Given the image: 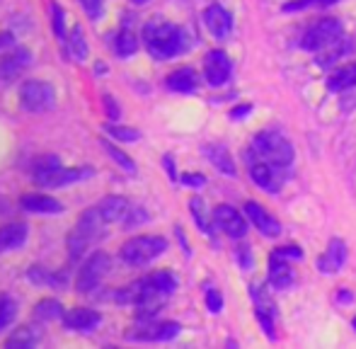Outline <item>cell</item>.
I'll return each mask as SVG.
<instances>
[{"instance_id": "cell-1", "label": "cell", "mask_w": 356, "mask_h": 349, "mask_svg": "<svg viewBox=\"0 0 356 349\" xmlns=\"http://www.w3.org/2000/svg\"><path fill=\"white\" fill-rule=\"evenodd\" d=\"M177 289V279L168 272V269H160V272H153L150 277L141 279L136 282L131 289H127L124 293V301H131L136 303V308L141 313L138 316L145 318V316H155L158 308L165 303V298Z\"/></svg>"}, {"instance_id": "cell-2", "label": "cell", "mask_w": 356, "mask_h": 349, "mask_svg": "<svg viewBox=\"0 0 356 349\" xmlns=\"http://www.w3.org/2000/svg\"><path fill=\"white\" fill-rule=\"evenodd\" d=\"M143 39H145V49L153 58L158 61H168V58L177 56L187 49V39H184V32L177 27V24L170 22H155L145 24L143 27Z\"/></svg>"}, {"instance_id": "cell-3", "label": "cell", "mask_w": 356, "mask_h": 349, "mask_svg": "<svg viewBox=\"0 0 356 349\" xmlns=\"http://www.w3.org/2000/svg\"><path fill=\"white\" fill-rule=\"evenodd\" d=\"M104 226H107V221L102 218L97 206L88 209V211L80 216L78 226H75L71 231V236H68V255H71L73 262H78L80 257L104 236Z\"/></svg>"}, {"instance_id": "cell-4", "label": "cell", "mask_w": 356, "mask_h": 349, "mask_svg": "<svg viewBox=\"0 0 356 349\" xmlns=\"http://www.w3.org/2000/svg\"><path fill=\"white\" fill-rule=\"evenodd\" d=\"M250 156L259 158V161L277 163L282 168H289L293 163V148L286 141L282 133L277 131H262L252 138V148H250Z\"/></svg>"}, {"instance_id": "cell-5", "label": "cell", "mask_w": 356, "mask_h": 349, "mask_svg": "<svg viewBox=\"0 0 356 349\" xmlns=\"http://www.w3.org/2000/svg\"><path fill=\"white\" fill-rule=\"evenodd\" d=\"M168 250V241L160 236H136L122 245V260L134 267H143V264L153 262Z\"/></svg>"}, {"instance_id": "cell-6", "label": "cell", "mask_w": 356, "mask_h": 349, "mask_svg": "<svg viewBox=\"0 0 356 349\" xmlns=\"http://www.w3.org/2000/svg\"><path fill=\"white\" fill-rule=\"evenodd\" d=\"M293 260H303V250L296 245H286V247H277L269 257V284L274 289H289L291 284L296 282V272L291 269V262Z\"/></svg>"}, {"instance_id": "cell-7", "label": "cell", "mask_w": 356, "mask_h": 349, "mask_svg": "<svg viewBox=\"0 0 356 349\" xmlns=\"http://www.w3.org/2000/svg\"><path fill=\"white\" fill-rule=\"evenodd\" d=\"M342 39V24L334 17H325L320 22H315L308 32L300 39V47L308 49V51H325V49H332L334 44Z\"/></svg>"}, {"instance_id": "cell-8", "label": "cell", "mask_w": 356, "mask_h": 349, "mask_svg": "<svg viewBox=\"0 0 356 349\" xmlns=\"http://www.w3.org/2000/svg\"><path fill=\"white\" fill-rule=\"evenodd\" d=\"M19 102L27 112L44 114L56 104V90L44 81H27L19 88Z\"/></svg>"}, {"instance_id": "cell-9", "label": "cell", "mask_w": 356, "mask_h": 349, "mask_svg": "<svg viewBox=\"0 0 356 349\" xmlns=\"http://www.w3.org/2000/svg\"><path fill=\"white\" fill-rule=\"evenodd\" d=\"M109 267H112L109 255H104V252H95V255L83 264V269H80L78 282H75V289H78L80 293L95 291V289L102 284V279L107 277Z\"/></svg>"}, {"instance_id": "cell-10", "label": "cell", "mask_w": 356, "mask_h": 349, "mask_svg": "<svg viewBox=\"0 0 356 349\" xmlns=\"http://www.w3.org/2000/svg\"><path fill=\"white\" fill-rule=\"evenodd\" d=\"M250 174H252L254 184H259L267 192H279L284 187L286 172L282 165L269 161H259V158L250 156Z\"/></svg>"}, {"instance_id": "cell-11", "label": "cell", "mask_w": 356, "mask_h": 349, "mask_svg": "<svg viewBox=\"0 0 356 349\" xmlns=\"http://www.w3.org/2000/svg\"><path fill=\"white\" fill-rule=\"evenodd\" d=\"M230 73H233V63H230L228 54L223 51H209L204 58V76H207L209 86L220 88L228 83Z\"/></svg>"}, {"instance_id": "cell-12", "label": "cell", "mask_w": 356, "mask_h": 349, "mask_svg": "<svg viewBox=\"0 0 356 349\" xmlns=\"http://www.w3.org/2000/svg\"><path fill=\"white\" fill-rule=\"evenodd\" d=\"M252 301H254V313H257V320L262 323L264 332H267L269 340H274V320H277V306L269 298V293L262 286H252Z\"/></svg>"}, {"instance_id": "cell-13", "label": "cell", "mask_w": 356, "mask_h": 349, "mask_svg": "<svg viewBox=\"0 0 356 349\" xmlns=\"http://www.w3.org/2000/svg\"><path fill=\"white\" fill-rule=\"evenodd\" d=\"M213 223L225 233V236H230V238H243L245 233H248L245 218L240 216V213L235 211L233 206H228V204H220V206H216Z\"/></svg>"}, {"instance_id": "cell-14", "label": "cell", "mask_w": 356, "mask_h": 349, "mask_svg": "<svg viewBox=\"0 0 356 349\" xmlns=\"http://www.w3.org/2000/svg\"><path fill=\"white\" fill-rule=\"evenodd\" d=\"M245 213H248L250 221H252L254 226H257V231L262 233V236L277 238L279 233H282V223H279L277 218H274L272 213L267 211V209L259 206V204L248 202V204H245Z\"/></svg>"}, {"instance_id": "cell-15", "label": "cell", "mask_w": 356, "mask_h": 349, "mask_svg": "<svg viewBox=\"0 0 356 349\" xmlns=\"http://www.w3.org/2000/svg\"><path fill=\"white\" fill-rule=\"evenodd\" d=\"M204 24L216 39H225L230 34V29H233V17L220 5H209L204 10Z\"/></svg>"}, {"instance_id": "cell-16", "label": "cell", "mask_w": 356, "mask_h": 349, "mask_svg": "<svg viewBox=\"0 0 356 349\" xmlns=\"http://www.w3.org/2000/svg\"><path fill=\"white\" fill-rule=\"evenodd\" d=\"M102 323L97 311H88V308H73V311L63 313V325L66 330H78V332H90Z\"/></svg>"}, {"instance_id": "cell-17", "label": "cell", "mask_w": 356, "mask_h": 349, "mask_svg": "<svg viewBox=\"0 0 356 349\" xmlns=\"http://www.w3.org/2000/svg\"><path fill=\"white\" fill-rule=\"evenodd\" d=\"M19 206L29 213H42V216H54V213L63 211V204L54 197H47V194H24L19 199Z\"/></svg>"}, {"instance_id": "cell-18", "label": "cell", "mask_w": 356, "mask_h": 349, "mask_svg": "<svg viewBox=\"0 0 356 349\" xmlns=\"http://www.w3.org/2000/svg\"><path fill=\"white\" fill-rule=\"evenodd\" d=\"M344 260H347V245H344L339 238H334V241H330L325 255L320 257L318 267H320V272H325V274H334L342 269Z\"/></svg>"}, {"instance_id": "cell-19", "label": "cell", "mask_w": 356, "mask_h": 349, "mask_svg": "<svg viewBox=\"0 0 356 349\" xmlns=\"http://www.w3.org/2000/svg\"><path fill=\"white\" fill-rule=\"evenodd\" d=\"M61 161H58V156H42L34 161L32 165V177L37 184H42V187H51L54 177H56V172L61 170Z\"/></svg>"}, {"instance_id": "cell-20", "label": "cell", "mask_w": 356, "mask_h": 349, "mask_svg": "<svg viewBox=\"0 0 356 349\" xmlns=\"http://www.w3.org/2000/svg\"><path fill=\"white\" fill-rule=\"evenodd\" d=\"M27 66H29V51L27 49H15L13 54L0 58V81H13Z\"/></svg>"}, {"instance_id": "cell-21", "label": "cell", "mask_w": 356, "mask_h": 349, "mask_svg": "<svg viewBox=\"0 0 356 349\" xmlns=\"http://www.w3.org/2000/svg\"><path fill=\"white\" fill-rule=\"evenodd\" d=\"M27 241V226L24 223H8V226L0 228V255L10 250H17Z\"/></svg>"}, {"instance_id": "cell-22", "label": "cell", "mask_w": 356, "mask_h": 349, "mask_svg": "<svg viewBox=\"0 0 356 349\" xmlns=\"http://www.w3.org/2000/svg\"><path fill=\"white\" fill-rule=\"evenodd\" d=\"M97 209H99V213H102V218L107 223H119V221H124V218L129 216V202L127 199H122V197H107V199H102V202L97 204Z\"/></svg>"}, {"instance_id": "cell-23", "label": "cell", "mask_w": 356, "mask_h": 349, "mask_svg": "<svg viewBox=\"0 0 356 349\" xmlns=\"http://www.w3.org/2000/svg\"><path fill=\"white\" fill-rule=\"evenodd\" d=\"M179 330L182 327L177 325V323H160V325H148L143 327V332H136V335H129L134 337V340H172V337L179 335Z\"/></svg>"}, {"instance_id": "cell-24", "label": "cell", "mask_w": 356, "mask_h": 349, "mask_svg": "<svg viewBox=\"0 0 356 349\" xmlns=\"http://www.w3.org/2000/svg\"><path fill=\"white\" fill-rule=\"evenodd\" d=\"M66 49H68V56L73 58V61H80L83 63L85 58H88V42H85V32L80 24H75L71 32L66 34Z\"/></svg>"}, {"instance_id": "cell-25", "label": "cell", "mask_w": 356, "mask_h": 349, "mask_svg": "<svg viewBox=\"0 0 356 349\" xmlns=\"http://www.w3.org/2000/svg\"><path fill=\"white\" fill-rule=\"evenodd\" d=\"M168 88L175 92H194L197 88V73L192 68H177L168 76Z\"/></svg>"}, {"instance_id": "cell-26", "label": "cell", "mask_w": 356, "mask_h": 349, "mask_svg": "<svg viewBox=\"0 0 356 349\" xmlns=\"http://www.w3.org/2000/svg\"><path fill=\"white\" fill-rule=\"evenodd\" d=\"M37 342H39V335L32 330V327H17V330L5 340V347L8 349H27V347H34Z\"/></svg>"}, {"instance_id": "cell-27", "label": "cell", "mask_w": 356, "mask_h": 349, "mask_svg": "<svg viewBox=\"0 0 356 349\" xmlns=\"http://www.w3.org/2000/svg\"><path fill=\"white\" fill-rule=\"evenodd\" d=\"M207 156H209V161H211L220 172L230 174V177L235 174L233 158H230V153L225 151V146H209L207 148Z\"/></svg>"}, {"instance_id": "cell-28", "label": "cell", "mask_w": 356, "mask_h": 349, "mask_svg": "<svg viewBox=\"0 0 356 349\" xmlns=\"http://www.w3.org/2000/svg\"><path fill=\"white\" fill-rule=\"evenodd\" d=\"M354 86H356V63L334 71L332 78L327 81L330 90H347V88H354Z\"/></svg>"}, {"instance_id": "cell-29", "label": "cell", "mask_w": 356, "mask_h": 349, "mask_svg": "<svg viewBox=\"0 0 356 349\" xmlns=\"http://www.w3.org/2000/svg\"><path fill=\"white\" fill-rule=\"evenodd\" d=\"M114 49H117L119 56H131V54H136L138 49V39L136 34L131 32V29H119L117 37H114Z\"/></svg>"}, {"instance_id": "cell-30", "label": "cell", "mask_w": 356, "mask_h": 349, "mask_svg": "<svg viewBox=\"0 0 356 349\" xmlns=\"http://www.w3.org/2000/svg\"><path fill=\"white\" fill-rule=\"evenodd\" d=\"M34 318H37V320H44V323H51V320H56V318H63L61 303L54 301V298H44V301H39L37 308H34Z\"/></svg>"}, {"instance_id": "cell-31", "label": "cell", "mask_w": 356, "mask_h": 349, "mask_svg": "<svg viewBox=\"0 0 356 349\" xmlns=\"http://www.w3.org/2000/svg\"><path fill=\"white\" fill-rule=\"evenodd\" d=\"M17 318V301L8 293H0V332L8 330Z\"/></svg>"}, {"instance_id": "cell-32", "label": "cell", "mask_w": 356, "mask_h": 349, "mask_svg": "<svg viewBox=\"0 0 356 349\" xmlns=\"http://www.w3.org/2000/svg\"><path fill=\"white\" fill-rule=\"evenodd\" d=\"M92 177V170L90 168H73V170H58L56 177H54L51 187H63V184H73V182H83V179Z\"/></svg>"}, {"instance_id": "cell-33", "label": "cell", "mask_w": 356, "mask_h": 349, "mask_svg": "<svg viewBox=\"0 0 356 349\" xmlns=\"http://www.w3.org/2000/svg\"><path fill=\"white\" fill-rule=\"evenodd\" d=\"M189 206H192V213H194V221H197V226L202 228V231L207 233V236H213V226H211V221H209L207 204H204L199 197H194Z\"/></svg>"}, {"instance_id": "cell-34", "label": "cell", "mask_w": 356, "mask_h": 349, "mask_svg": "<svg viewBox=\"0 0 356 349\" xmlns=\"http://www.w3.org/2000/svg\"><path fill=\"white\" fill-rule=\"evenodd\" d=\"M104 151H107V153H109V158H112V161H117L119 165L124 168V170H129V172H136V163H134L131 158H129L124 151H119L117 146H112V143H104Z\"/></svg>"}, {"instance_id": "cell-35", "label": "cell", "mask_w": 356, "mask_h": 349, "mask_svg": "<svg viewBox=\"0 0 356 349\" xmlns=\"http://www.w3.org/2000/svg\"><path fill=\"white\" fill-rule=\"evenodd\" d=\"M104 131L109 133V136L112 138H119V141H138V131L136 129H127V127H114V124H107V127H104Z\"/></svg>"}, {"instance_id": "cell-36", "label": "cell", "mask_w": 356, "mask_h": 349, "mask_svg": "<svg viewBox=\"0 0 356 349\" xmlns=\"http://www.w3.org/2000/svg\"><path fill=\"white\" fill-rule=\"evenodd\" d=\"M51 24H54V32H56L58 39H66V24H63V19H66V15H63V8L58 3L51 5Z\"/></svg>"}, {"instance_id": "cell-37", "label": "cell", "mask_w": 356, "mask_h": 349, "mask_svg": "<svg viewBox=\"0 0 356 349\" xmlns=\"http://www.w3.org/2000/svg\"><path fill=\"white\" fill-rule=\"evenodd\" d=\"M80 5H83L85 15L90 19H99V15H102V0H80Z\"/></svg>"}, {"instance_id": "cell-38", "label": "cell", "mask_w": 356, "mask_h": 349, "mask_svg": "<svg viewBox=\"0 0 356 349\" xmlns=\"http://www.w3.org/2000/svg\"><path fill=\"white\" fill-rule=\"evenodd\" d=\"M207 306L211 313H218L220 308H223V298H220V293L216 291V289H209L207 291Z\"/></svg>"}, {"instance_id": "cell-39", "label": "cell", "mask_w": 356, "mask_h": 349, "mask_svg": "<svg viewBox=\"0 0 356 349\" xmlns=\"http://www.w3.org/2000/svg\"><path fill=\"white\" fill-rule=\"evenodd\" d=\"M337 0H293V3L286 5V10H303V8H310V5H332Z\"/></svg>"}, {"instance_id": "cell-40", "label": "cell", "mask_w": 356, "mask_h": 349, "mask_svg": "<svg viewBox=\"0 0 356 349\" xmlns=\"http://www.w3.org/2000/svg\"><path fill=\"white\" fill-rule=\"evenodd\" d=\"M104 107H107V112H109V117H112V119H117V117H119L117 104H114V99L109 97V95H104Z\"/></svg>"}, {"instance_id": "cell-41", "label": "cell", "mask_w": 356, "mask_h": 349, "mask_svg": "<svg viewBox=\"0 0 356 349\" xmlns=\"http://www.w3.org/2000/svg\"><path fill=\"white\" fill-rule=\"evenodd\" d=\"M182 182H184V184H192V187H202V184H204V177H197V174H184Z\"/></svg>"}, {"instance_id": "cell-42", "label": "cell", "mask_w": 356, "mask_h": 349, "mask_svg": "<svg viewBox=\"0 0 356 349\" xmlns=\"http://www.w3.org/2000/svg\"><path fill=\"white\" fill-rule=\"evenodd\" d=\"M250 109H252V107H250V104H240V107H235L233 112H230V117H233V119H243L245 114L250 112Z\"/></svg>"}, {"instance_id": "cell-43", "label": "cell", "mask_w": 356, "mask_h": 349, "mask_svg": "<svg viewBox=\"0 0 356 349\" xmlns=\"http://www.w3.org/2000/svg\"><path fill=\"white\" fill-rule=\"evenodd\" d=\"M5 44H10V37H8V34H3V37H0V47H5Z\"/></svg>"}, {"instance_id": "cell-44", "label": "cell", "mask_w": 356, "mask_h": 349, "mask_svg": "<svg viewBox=\"0 0 356 349\" xmlns=\"http://www.w3.org/2000/svg\"><path fill=\"white\" fill-rule=\"evenodd\" d=\"M134 3H138V5H143V3H148V0H134Z\"/></svg>"}, {"instance_id": "cell-45", "label": "cell", "mask_w": 356, "mask_h": 349, "mask_svg": "<svg viewBox=\"0 0 356 349\" xmlns=\"http://www.w3.org/2000/svg\"><path fill=\"white\" fill-rule=\"evenodd\" d=\"M354 327H356V318H354Z\"/></svg>"}]
</instances>
